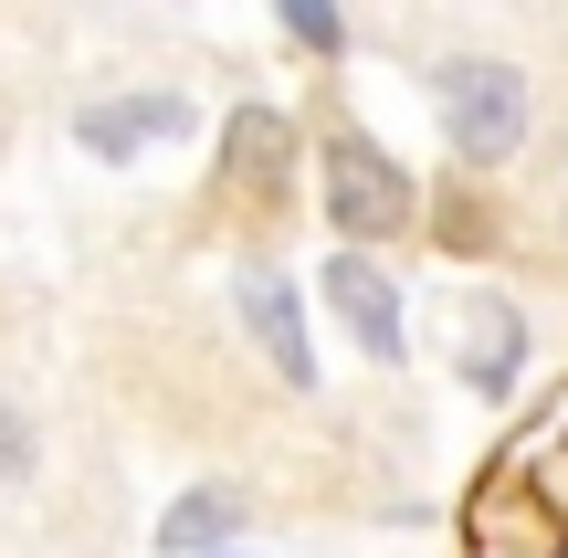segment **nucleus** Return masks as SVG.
<instances>
[{"mask_svg": "<svg viewBox=\"0 0 568 558\" xmlns=\"http://www.w3.org/2000/svg\"><path fill=\"white\" fill-rule=\"evenodd\" d=\"M410 211H422L410 169L389 159V148H368L358 126H337V138H326V222L368 253V243H389V232H410Z\"/></svg>", "mask_w": 568, "mask_h": 558, "instance_id": "obj_1", "label": "nucleus"}, {"mask_svg": "<svg viewBox=\"0 0 568 558\" xmlns=\"http://www.w3.org/2000/svg\"><path fill=\"white\" fill-rule=\"evenodd\" d=\"M443 126H453V159L495 169L527 148V84L516 63H443Z\"/></svg>", "mask_w": 568, "mask_h": 558, "instance_id": "obj_2", "label": "nucleus"}, {"mask_svg": "<svg viewBox=\"0 0 568 558\" xmlns=\"http://www.w3.org/2000/svg\"><path fill=\"white\" fill-rule=\"evenodd\" d=\"M326 295H337V316H347V337H358V348L379 358V369H400V348H410V337H400V295H389V274L368 264L358 243H347L337 264H326Z\"/></svg>", "mask_w": 568, "mask_h": 558, "instance_id": "obj_3", "label": "nucleus"}, {"mask_svg": "<svg viewBox=\"0 0 568 558\" xmlns=\"http://www.w3.org/2000/svg\"><path fill=\"white\" fill-rule=\"evenodd\" d=\"M284 180H295V126L274 116V105H243L232 116V159H222V190L232 201H284Z\"/></svg>", "mask_w": 568, "mask_h": 558, "instance_id": "obj_4", "label": "nucleus"}, {"mask_svg": "<svg viewBox=\"0 0 568 558\" xmlns=\"http://www.w3.org/2000/svg\"><path fill=\"white\" fill-rule=\"evenodd\" d=\"M74 138L95 148V159H138V148H159V138H190V105L180 95H105V105L74 116Z\"/></svg>", "mask_w": 568, "mask_h": 558, "instance_id": "obj_5", "label": "nucleus"}, {"mask_svg": "<svg viewBox=\"0 0 568 558\" xmlns=\"http://www.w3.org/2000/svg\"><path fill=\"white\" fill-rule=\"evenodd\" d=\"M243 316H253V337H264V358L305 390V379H316V348H305V295L284 285L274 264H253V274H243Z\"/></svg>", "mask_w": 568, "mask_h": 558, "instance_id": "obj_6", "label": "nucleus"}, {"mask_svg": "<svg viewBox=\"0 0 568 558\" xmlns=\"http://www.w3.org/2000/svg\"><path fill=\"white\" fill-rule=\"evenodd\" d=\"M453 358H464V379L485 400H506L516 390V358H527V316H516L506 295H485V306L464 316V348H453Z\"/></svg>", "mask_w": 568, "mask_h": 558, "instance_id": "obj_7", "label": "nucleus"}, {"mask_svg": "<svg viewBox=\"0 0 568 558\" xmlns=\"http://www.w3.org/2000/svg\"><path fill=\"white\" fill-rule=\"evenodd\" d=\"M232 527H243V496H222V485H201V496H180V506L159 517V538H169V548H222Z\"/></svg>", "mask_w": 568, "mask_h": 558, "instance_id": "obj_8", "label": "nucleus"}, {"mask_svg": "<svg viewBox=\"0 0 568 558\" xmlns=\"http://www.w3.org/2000/svg\"><path fill=\"white\" fill-rule=\"evenodd\" d=\"M284 11V32L305 42V53H347V21H337V0H274Z\"/></svg>", "mask_w": 568, "mask_h": 558, "instance_id": "obj_9", "label": "nucleus"}, {"mask_svg": "<svg viewBox=\"0 0 568 558\" xmlns=\"http://www.w3.org/2000/svg\"><path fill=\"white\" fill-rule=\"evenodd\" d=\"M21 475H32V433H21V412L0 400V485H21Z\"/></svg>", "mask_w": 568, "mask_h": 558, "instance_id": "obj_10", "label": "nucleus"}, {"mask_svg": "<svg viewBox=\"0 0 568 558\" xmlns=\"http://www.w3.org/2000/svg\"><path fill=\"white\" fill-rule=\"evenodd\" d=\"M432 243H453V253H485L495 232H485V211H464V201H453V211H443V232H432Z\"/></svg>", "mask_w": 568, "mask_h": 558, "instance_id": "obj_11", "label": "nucleus"}, {"mask_svg": "<svg viewBox=\"0 0 568 558\" xmlns=\"http://www.w3.org/2000/svg\"><path fill=\"white\" fill-rule=\"evenodd\" d=\"M548 443H558V475H568V412H558V433H548ZM558 496H568V485H558Z\"/></svg>", "mask_w": 568, "mask_h": 558, "instance_id": "obj_12", "label": "nucleus"}, {"mask_svg": "<svg viewBox=\"0 0 568 558\" xmlns=\"http://www.w3.org/2000/svg\"><path fill=\"white\" fill-rule=\"evenodd\" d=\"M211 558H232V548H211Z\"/></svg>", "mask_w": 568, "mask_h": 558, "instance_id": "obj_13", "label": "nucleus"}]
</instances>
